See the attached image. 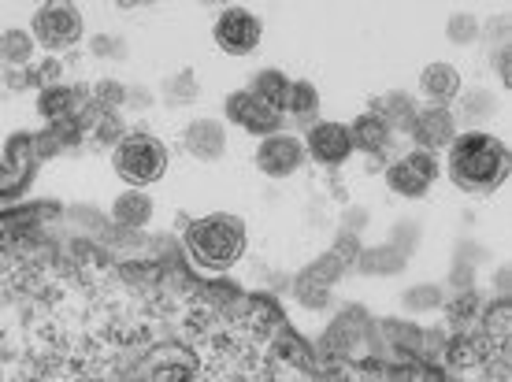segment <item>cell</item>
<instances>
[{
	"label": "cell",
	"instance_id": "21",
	"mask_svg": "<svg viewBox=\"0 0 512 382\" xmlns=\"http://www.w3.org/2000/svg\"><path fill=\"white\" fill-rule=\"evenodd\" d=\"M175 93H182V97H190V93H197V86H193L190 71H182L179 82H175V86H167V97H175Z\"/></svg>",
	"mask_w": 512,
	"mask_h": 382
},
{
	"label": "cell",
	"instance_id": "3",
	"mask_svg": "<svg viewBox=\"0 0 512 382\" xmlns=\"http://www.w3.org/2000/svg\"><path fill=\"white\" fill-rule=\"evenodd\" d=\"M112 164H116V175L130 186H149V182H160L167 171V149L149 134H127V138L116 145L112 153Z\"/></svg>",
	"mask_w": 512,
	"mask_h": 382
},
{
	"label": "cell",
	"instance_id": "22",
	"mask_svg": "<svg viewBox=\"0 0 512 382\" xmlns=\"http://www.w3.org/2000/svg\"><path fill=\"white\" fill-rule=\"evenodd\" d=\"M101 141H123V138H119L116 119H108V123H101Z\"/></svg>",
	"mask_w": 512,
	"mask_h": 382
},
{
	"label": "cell",
	"instance_id": "5",
	"mask_svg": "<svg viewBox=\"0 0 512 382\" xmlns=\"http://www.w3.org/2000/svg\"><path fill=\"white\" fill-rule=\"evenodd\" d=\"M223 112H227V119H231L234 127L249 130V134H275L282 123V112L279 108H271L268 101H260L253 90H238L231 93L227 101H223Z\"/></svg>",
	"mask_w": 512,
	"mask_h": 382
},
{
	"label": "cell",
	"instance_id": "19",
	"mask_svg": "<svg viewBox=\"0 0 512 382\" xmlns=\"http://www.w3.org/2000/svg\"><path fill=\"white\" fill-rule=\"evenodd\" d=\"M34 56V41L26 38L23 30H8L4 34V60L8 64H26Z\"/></svg>",
	"mask_w": 512,
	"mask_h": 382
},
{
	"label": "cell",
	"instance_id": "14",
	"mask_svg": "<svg viewBox=\"0 0 512 382\" xmlns=\"http://www.w3.org/2000/svg\"><path fill=\"white\" fill-rule=\"evenodd\" d=\"M75 104H78V93L71 86H49L38 97V112L45 119H52V123H60V119H67V115L75 112Z\"/></svg>",
	"mask_w": 512,
	"mask_h": 382
},
{
	"label": "cell",
	"instance_id": "20",
	"mask_svg": "<svg viewBox=\"0 0 512 382\" xmlns=\"http://www.w3.org/2000/svg\"><path fill=\"white\" fill-rule=\"evenodd\" d=\"M119 101H123V90H119L116 82H101V86H97V104H104V108H116Z\"/></svg>",
	"mask_w": 512,
	"mask_h": 382
},
{
	"label": "cell",
	"instance_id": "18",
	"mask_svg": "<svg viewBox=\"0 0 512 382\" xmlns=\"http://www.w3.org/2000/svg\"><path fill=\"white\" fill-rule=\"evenodd\" d=\"M375 115L383 119L386 127H401V123H412V97L409 93H386L383 101H379V108H375Z\"/></svg>",
	"mask_w": 512,
	"mask_h": 382
},
{
	"label": "cell",
	"instance_id": "7",
	"mask_svg": "<svg viewBox=\"0 0 512 382\" xmlns=\"http://www.w3.org/2000/svg\"><path fill=\"white\" fill-rule=\"evenodd\" d=\"M438 179V164H435V153H409L405 160H397L390 164L386 171V182H390V190L401 193V197H423V193L431 190V182Z\"/></svg>",
	"mask_w": 512,
	"mask_h": 382
},
{
	"label": "cell",
	"instance_id": "2",
	"mask_svg": "<svg viewBox=\"0 0 512 382\" xmlns=\"http://www.w3.org/2000/svg\"><path fill=\"white\" fill-rule=\"evenodd\" d=\"M186 249L205 268H231L245 253V223L238 216H227V212L197 219L186 227Z\"/></svg>",
	"mask_w": 512,
	"mask_h": 382
},
{
	"label": "cell",
	"instance_id": "13",
	"mask_svg": "<svg viewBox=\"0 0 512 382\" xmlns=\"http://www.w3.org/2000/svg\"><path fill=\"white\" fill-rule=\"evenodd\" d=\"M420 90L431 101H453L461 93V75H457V67L449 64H427L420 75Z\"/></svg>",
	"mask_w": 512,
	"mask_h": 382
},
{
	"label": "cell",
	"instance_id": "16",
	"mask_svg": "<svg viewBox=\"0 0 512 382\" xmlns=\"http://www.w3.org/2000/svg\"><path fill=\"white\" fill-rule=\"evenodd\" d=\"M249 90L260 97V101H268L271 108H279L286 104V93H290V78L282 75V71H260V75L253 78V86Z\"/></svg>",
	"mask_w": 512,
	"mask_h": 382
},
{
	"label": "cell",
	"instance_id": "17",
	"mask_svg": "<svg viewBox=\"0 0 512 382\" xmlns=\"http://www.w3.org/2000/svg\"><path fill=\"white\" fill-rule=\"evenodd\" d=\"M320 108V93L312 82H290V93H286V104H282V112L297 115V119H308V115Z\"/></svg>",
	"mask_w": 512,
	"mask_h": 382
},
{
	"label": "cell",
	"instance_id": "4",
	"mask_svg": "<svg viewBox=\"0 0 512 382\" xmlns=\"http://www.w3.org/2000/svg\"><path fill=\"white\" fill-rule=\"evenodd\" d=\"M260 34H264L260 19L253 12H245V8H223L216 26H212L219 52H227V56H249L260 45Z\"/></svg>",
	"mask_w": 512,
	"mask_h": 382
},
{
	"label": "cell",
	"instance_id": "6",
	"mask_svg": "<svg viewBox=\"0 0 512 382\" xmlns=\"http://www.w3.org/2000/svg\"><path fill=\"white\" fill-rule=\"evenodd\" d=\"M78 34H82V15L71 4H45L34 15V38L45 49H67L78 41Z\"/></svg>",
	"mask_w": 512,
	"mask_h": 382
},
{
	"label": "cell",
	"instance_id": "1",
	"mask_svg": "<svg viewBox=\"0 0 512 382\" xmlns=\"http://www.w3.org/2000/svg\"><path fill=\"white\" fill-rule=\"evenodd\" d=\"M449 179L472 197H487L509 179V149L494 134H464L449 145Z\"/></svg>",
	"mask_w": 512,
	"mask_h": 382
},
{
	"label": "cell",
	"instance_id": "12",
	"mask_svg": "<svg viewBox=\"0 0 512 382\" xmlns=\"http://www.w3.org/2000/svg\"><path fill=\"white\" fill-rule=\"evenodd\" d=\"M349 138H353V149L375 156V153H383L386 145H390V127H386L375 112H368V115H360V119H353Z\"/></svg>",
	"mask_w": 512,
	"mask_h": 382
},
{
	"label": "cell",
	"instance_id": "23",
	"mask_svg": "<svg viewBox=\"0 0 512 382\" xmlns=\"http://www.w3.org/2000/svg\"><path fill=\"white\" fill-rule=\"evenodd\" d=\"M501 82L509 86V49H501Z\"/></svg>",
	"mask_w": 512,
	"mask_h": 382
},
{
	"label": "cell",
	"instance_id": "11",
	"mask_svg": "<svg viewBox=\"0 0 512 382\" xmlns=\"http://www.w3.org/2000/svg\"><path fill=\"white\" fill-rule=\"evenodd\" d=\"M186 149L197 160H219L223 149H227V127L216 123V119H197V123L186 127Z\"/></svg>",
	"mask_w": 512,
	"mask_h": 382
},
{
	"label": "cell",
	"instance_id": "10",
	"mask_svg": "<svg viewBox=\"0 0 512 382\" xmlns=\"http://www.w3.org/2000/svg\"><path fill=\"white\" fill-rule=\"evenodd\" d=\"M308 149L320 164H346L349 153H353L349 127H342V123H316L308 130Z\"/></svg>",
	"mask_w": 512,
	"mask_h": 382
},
{
	"label": "cell",
	"instance_id": "9",
	"mask_svg": "<svg viewBox=\"0 0 512 382\" xmlns=\"http://www.w3.org/2000/svg\"><path fill=\"white\" fill-rule=\"evenodd\" d=\"M412 141L420 145V153H438V149H446L453 145V115L442 108V104H431V108H423V112L412 115Z\"/></svg>",
	"mask_w": 512,
	"mask_h": 382
},
{
	"label": "cell",
	"instance_id": "15",
	"mask_svg": "<svg viewBox=\"0 0 512 382\" xmlns=\"http://www.w3.org/2000/svg\"><path fill=\"white\" fill-rule=\"evenodd\" d=\"M149 216H153V201L145 193H127L112 204V219L127 223V227H141V223H149Z\"/></svg>",
	"mask_w": 512,
	"mask_h": 382
},
{
	"label": "cell",
	"instance_id": "8",
	"mask_svg": "<svg viewBox=\"0 0 512 382\" xmlns=\"http://www.w3.org/2000/svg\"><path fill=\"white\" fill-rule=\"evenodd\" d=\"M305 164V149H301V141L290 138V134H271V138L260 141V149H256V167L271 175V179H286V175H294L297 167Z\"/></svg>",
	"mask_w": 512,
	"mask_h": 382
}]
</instances>
